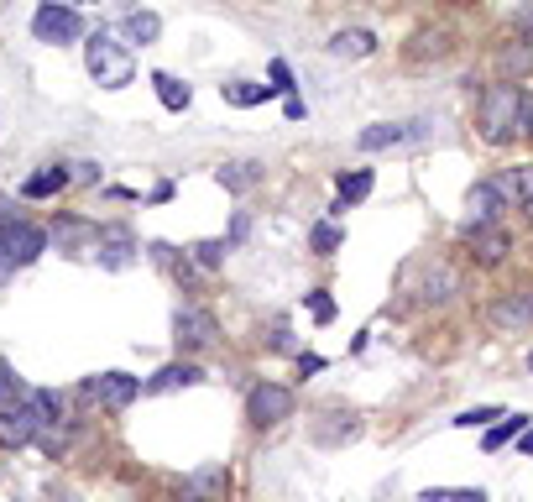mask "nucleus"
I'll return each instance as SVG.
<instances>
[{
  "label": "nucleus",
  "mask_w": 533,
  "mask_h": 502,
  "mask_svg": "<svg viewBox=\"0 0 533 502\" xmlns=\"http://www.w3.org/2000/svg\"><path fill=\"white\" fill-rule=\"evenodd\" d=\"M0 246H6L11 267H27V262H37L42 251H48V231L32 225V220H11V225H0Z\"/></svg>",
  "instance_id": "obj_4"
},
{
  "label": "nucleus",
  "mask_w": 533,
  "mask_h": 502,
  "mask_svg": "<svg viewBox=\"0 0 533 502\" xmlns=\"http://www.w3.org/2000/svg\"><path fill=\"white\" fill-rule=\"evenodd\" d=\"M215 314L210 309H178L173 314V340H178V351H210L215 346Z\"/></svg>",
  "instance_id": "obj_5"
},
{
  "label": "nucleus",
  "mask_w": 533,
  "mask_h": 502,
  "mask_svg": "<svg viewBox=\"0 0 533 502\" xmlns=\"http://www.w3.org/2000/svg\"><path fill=\"white\" fill-rule=\"evenodd\" d=\"M455 53V32L450 27H424L419 37L408 42V63H439Z\"/></svg>",
  "instance_id": "obj_12"
},
{
  "label": "nucleus",
  "mask_w": 533,
  "mask_h": 502,
  "mask_svg": "<svg viewBox=\"0 0 533 502\" xmlns=\"http://www.w3.org/2000/svg\"><path fill=\"white\" fill-rule=\"evenodd\" d=\"M476 126L492 147H507L513 136L523 131V89L518 84H492L481 95V110H476Z\"/></svg>",
  "instance_id": "obj_1"
},
{
  "label": "nucleus",
  "mask_w": 533,
  "mask_h": 502,
  "mask_svg": "<svg viewBox=\"0 0 533 502\" xmlns=\"http://www.w3.org/2000/svg\"><path fill=\"white\" fill-rule=\"evenodd\" d=\"M21 403L37 414V424H58V419H63V398L53 393V387H37V393H27Z\"/></svg>",
  "instance_id": "obj_22"
},
{
  "label": "nucleus",
  "mask_w": 533,
  "mask_h": 502,
  "mask_svg": "<svg viewBox=\"0 0 533 502\" xmlns=\"http://www.w3.org/2000/svg\"><path fill=\"white\" fill-rule=\"evenodd\" d=\"M262 178V168L257 163H230V168H220V184L230 189V194H246L251 184Z\"/></svg>",
  "instance_id": "obj_27"
},
{
  "label": "nucleus",
  "mask_w": 533,
  "mask_h": 502,
  "mask_svg": "<svg viewBox=\"0 0 533 502\" xmlns=\"http://www.w3.org/2000/svg\"><path fill=\"white\" fill-rule=\"evenodd\" d=\"M523 131L533 136V95H523Z\"/></svg>",
  "instance_id": "obj_37"
},
{
  "label": "nucleus",
  "mask_w": 533,
  "mask_h": 502,
  "mask_svg": "<svg viewBox=\"0 0 533 502\" xmlns=\"http://www.w3.org/2000/svg\"><path fill=\"white\" fill-rule=\"evenodd\" d=\"M492 419H502V408H492V403H486V408H466V414H460L455 424H460V429H486Z\"/></svg>",
  "instance_id": "obj_30"
},
{
  "label": "nucleus",
  "mask_w": 533,
  "mask_h": 502,
  "mask_svg": "<svg viewBox=\"0 0 533 502\" xmlns=\"http://www.w3.org/2000/svg\"><path fill=\"white\" fill-rule=\"evenodd\" d=\"M246 419L257 429H277L283 419H293V387L283 382H257L246 393Z\"/></svg>",
  "instance_id": "obj_3"
},
{
  "label": "nucleus",
  "mask_w": 533,
  "mask_h": 502,
  "mask_svg": "<svg viewBox=\"0 0 533 502\" xmlns=\"http://www.w3.org/2000/svg\"><path fill=\"white\" fill-rule=\"evenodd\" d=\"M309 309H314V319H319V325H330V319H335V304H330V299H324V293H319V288L309 293Z\"/></svg>",
  "instance_id": "obj_33"
},
{
  "label": "nucleus",
  "mask_w": 533,
  "mask_h": 502,
  "mask_svg": "<svg viewBox=\"0 0 533 502\" xmlns=\"http://www.w3.org/2000/svg\"><path fill=\"white\" fill-rule=\"evenodd\" d=\"M32 32H37V42H74V37H84V21L74 6H42L32 16Z\"/></svg>",
  "instance_id": "obj_8"
},
{
  "label": "nucleus",
  "mask_w": 533,
  "mask_h": 502,
  "mask_svg": "<svg viewBox=\"0 0 533 502\" xmlns=\"http://www.w3.org/2000/svg\"><path fill=\"white\" fill-rule=\"evenodd\" d=\"M131 257H136L131 231H126V225H105V231H100V262L105 267H126Z\"/></svg>",
  "instance_id": "obj_18"
},
{
  "label": "nucleus",
  "mask_w": 533,
  "mask_h": 502,
  "mask_svg": "<svg viewBox=\"0 0 533 502\" xmlns=\"http://www.w3.org/2000/svg\"><path fill=\"white\" fill-rule=\"evenodd\" d=\"M298 372H304V377H309V372H324V356H309V351H304V356H298Z\"/></svg>",
  "instance_id": "obj_36"
},
{
  "label": "nucleus",
  "mask_w": 533,
  "mask_h": 502,
  "mask_svg": "<svg viewBox=\"0 0 533 502\" xmlns=\"http://www.w3.org/2000/svg\"><path fill=\"white\" fill-rule=\"evenodd\" d=\"M372 184H377V178H372V168L340 173V210H345V204H356V199H366V194H372Z\"/></svg>",
  "instance_id": "obj_25"
},
{
  "label": "nucleus",
  "mask_w": 533,
  "mask_h": 502,
  "mask_svg": "<svg viewBox=\"0 0 533 502\" xmlns=\"http://www.w3.org/2000/svg\"><path fill=\"white\" fill-rule=\"evenodd\" d=\"M84 63H89V74H95L105 89H121V84H131V74H136L131 53L121 48V42H110L105 32H95V37L84 42Z\"/></svg>",
  "instance_id": "obj_2"
},
{
  "label": "nucleus",
  "mask_w": 533,
  "mask_h": 502,
  "mask_svg": "<svg viewBox=\"0 0 533 502\" xmlns=\"http://www.w3.org/2000/svg\"><path fill=\"white\" fill-rule=\"evenodd\" d=\"M466 210H471L466 225H497V210H507V204H502V194L492 189V178H486V184H476V189L466 194Z\"/></svg>",
  "instance_id": "obj_19"
},
{
  "label": "nucleus",
  "mask_w": 533,
  "mask_h": 502,
  "mask_svg": "<svg viewBox=\"0 0 533 502\" xmlns=\"http://www.w3.org/2000/svg\"><path fill=\"white\" fill-rule=\"evenodd\" d=\"M136 393H142V382L126 377V372H100V377L84 382V398H95L100 408H131Z\"/></svg>",
  "instance_id": "obj_7"
},
{
  "label": "nucleus",
  "mask_w": 533,
  "mask_h": 502,
  "mask_svg": "<svg viewBox=\"0 0 533 502\" xmlns=\"http://www.w3.org/2000/svg\"><path fill=\"white\" fill-rule=\"evenodd\" d=\"M309 246L319 251V257H330V251L340 246V231H335V225H330V220H319V225H314V231H309Z\"/></svg>",
  "instance_id": "obj_29"
},
{
  "label": "nucleus",
  "mask_w": 533,
  "mask_h": 502,
  "mask_svg": "<svg viewBox=\"0 0 533 502\" xmlns=\"http://www.w3.org/2000/svg\"><path fill=\"white\" fill-rule=\"evenodd\" d=\"M528 429H533V424H528V414H507L497 429H486V450H502L507 440H523Z\"/></svg>",
  "instance_id": "obj_24"
},
{
  "label": "nucleus",
  "mask_w": 533,
  "mask_h": 502,
  "mask_svg": "<svg viewBox=\"0 0 533 502\" xmlns=\"http://www.w3.org/2000/svg\"><path fill=\"white\" fill-rule=\"evenodd\" d=\"M492 189L502 194V204H528V199H533V163L497 173V178H492Z\"/></svg>",
  "instance_id": "obj_17"
},
{
  "label": "nucleus",
  "mask_w": 533,
  "mask_h": 502,
  "mask_svg": "<svg viewBox=\"0 0 533 502\" xmlns=\"http://www.w3.org/2000/svg\"><path fill=\"white\" fill-rule=\"evenodd\" d=\"M58 189H68V168H42V173H32L27 184H21V194H27V199H48Z\"/></svg>",
  "instance_id": "obj_21"
},
{
  "label": "nucleus",
  "mask_w": 533,
  "mask_h": 502,
  "mask_svg": "<svg viewBox=\"0 0 533 502\" xmlns=\"http://www.w3.org/2000/svg\"><path fill=\"white\" fill-rule=\"evenodd\" d=\"M37 414L27 403H11V408H0V445L6 450H21V445H32L37 440Z\"/></svg>",
  "instance_id": "obj_10"
},
{
  "label": "nucleus",
  "mask_w": 533,
  "mask_h": 502,
  "mask_svg": "<svg viewBox=\"0 0 533 502\" xmlns=\"http://www.w3.org/2000/svg\"><path fill=\"white\" fill-rule=\"evenodd\" d=\"M460 241L471 246V257H476L481 267H497L507 251H513V236H507L502 225H466V231H460Z\"/></svg>",
  "instance_id": "obj_9"
},
{
  "label": "nucleus",
  "mask_w": 533,
  "mask_h": 502,
  "mask_svg": "<svg viewBox=\"0 0 533 502\" xmlns=\"http://www.w3.org/2000/svg\"><path fill=\"white\" fill-rule=\"evenodd\" d=\"M272 89H277V95H288V89H293V74H288V63H272Z\"/></svg>",
  "instance_id": "obj_34"
},
{
  "label": "nucleus",
  "mask_w": 533,
  "mask_h": 502,
  "mask_svg": "<svg viewBox=\"0 0 533 502\" xmlns=\"http://www.w3.org/2000/svg\"><path fill=\"white\" fill-rule=\"evenodd\" d=\"M225 251H230L225 241H199V246H194V262H199V267H220Z\"/></svg>",
  "instance_id": "obj_31"
},
{
  "label": "nucleus",
  "mask_w": 533,
  "mask_h": 502,
  "mask_svg": "<svg viewBox=\"0 0 533 502\" xmlns=\"http://www.w3.org/2000/svg\"><path fill=\"white\" fill-rule=\"evenodd\" d=\"M377 53V37L366 32V27H345L330 37V58H345V63H361V58H372Z\"/></svg>",
  "instance_id": "obj_14"
},
{
  "label": "nucleus",
  "mask_w": 533,
  "mask_h": 502,
  "mask_svg": "<svg viewBox=\"0 0 533 502\" xmlns=\"http://www.w3.org/2000/svg\"><path fill=\"white\" fill-rule=\"evenodd\" d=\"M16 215H11V199H0V225H11Z\"/></svg>",
  "instance_id": "obj_39"
},
{
  "label": "nucleus",
  "mask_w": 533,
  "mask_h": 502,
  "mask_svg": "<svg viewBox=\"0 0 533 502\" xmlns=\"http://www.w3.org/2000/svg\"><path fill=\"white\" fill-rule=\"evenodd\" d=\"M523 215H528V220H533V199H528V204H523Z\"/></svg>",
  "instance_id": "obj_41"
},
{
  "label": "nucleus",
  "mask_w": 533,
  "mask_h": 502,
  "mask_svg": "<svg viewBox=\"0 0 533 502\" xmlns=\"http://www.w3.org/2000/svg\"><path fill=\"white\" fill-rule=\"evenodd\" d=\"M230 497V466H199L178 482V502H225Z\"/></svg>",
  "instance_id": "obj_6"
},
{
  "label": "nucleus",
  "mask_w": 533,
  "mask_h": 502,
  "mask_svg": "<svg viewBox=\"0 0 533 502\" xmlns=\"http://www.w3.org/2000/svg\"><path fill=\"white\" fill-rule=\"evenodd\" d=\"M497 74H502V79L533 74V32H518V42H507V48L497 53Z\"/></svg>",
  "instance_id": "obj_15"
},
{
  "label": "nucleus",
  "mask_w": 533,
  "mask_h": 502,
  "mask_svg": "<svg viewBox=\"0 0 533 502\" xmlns=\"http://www.w3.org/2000/svg\"><path fill=\"white\" fill-rule=\"evenodd\" d=\"M518 450H523V461H533V429H528V435L518 440Z\"/></svg>",
  "instance_id": "obj_38"
},
{
  "label": "nucleus",
  "mask_w": 533,
  "mask_h": 502,
  "mask_svg": "<svg viewBox=\"0 0 533 502\" xmlns=\"http://www.w3.org/2000/svg\"><path fill=\"white\" fill-rule=\"evenodd\" d=\"M0 278H11V257H6V246H0Z\"/></svg>",
  "instance_id": "obj_40"
},
{
  "label": "nucleus",
  "mask_w": 533,
  "mask_h": 502,
  "mask_svg": "<svg viewBox=\"0 0 533 502\" xmlns=\"http://www.w3.org/2000/svg\"><path fill=\"white\" fill-rule=\"evenodd\" d=\"M220 95H225V105H236V110H251V105L272 100L277 89H272V84H251V79H236V84H220Z\"/></svg>",
  "instance_id": "obj_20"
},
{
  "label": "nucleus",
  "mask_w": 533,
  "mask_h": 502,
  "mask_svg": "<svg viewBox=\"0 0 533 502\" xmlns=\"http://www.w3.org/2000/svg\"><path fill=\"white\" fill-rule=\"evenodd\" d=\"M450 288H455V272L450 267H434L429 278H424V304H445Z\"/></svg>",
  "instance_id": "obj_28"
},
{
  "label": "nucleus",
  "mask_w": 533,
  "mask_h": 502,
  "mask_svg": "<svg viewBox=\"0 0 533 502\" xmlns=\"http://www.w3.org/2000/svg\"><path fill=\"white\" fill-rule=\"evenodd\" d=\"M0 403H6V408L16 403V377H11L6 367H0Z\"/></svg>",
  "instance_id": "obj_35"
},
{
  "label": "nucleus",
  "mask_w": 533,
  "mask_h": 502,
  "mask_svg": "<svg viewBox=\"0 0 533 502\" xmlns=\"http://www.w3.org/2000/svg\"><path fill=\"white\" fill-rule=\"evenodd\" d=\"M492 325L502 335H523L533 325V293H507V299L492 304Z\"/></svg>",
  "instance_id": "obj_11"
},
{
  "label": "nucleus",
  "mask_w": 533,
  "mask_h": 502,
  "mask_svg": "<svg viewBox=\"0 0 533 502\" xmlns=\"http://www.w3.org/2000/svg\"><path fill=\"white\" fill-rule=\"evenodd\" d=\"M419 126H424V121H382V126H366V131L356 136V147H361V152L398 147V142H408V136H419Z\"/></svg>",
  "instance_id": "obj_13"
},
{
  "label": "nucleus",
  "mask_w": 533,
  "mask_h": 502,
  "mask_svg": "<svg viewBox=\"0 0 533 502\" xmlns=\"http://www.w3.org/2000/svg\"><path fill=\"white\" fill-rule=\"evenodd\" d=\"M126 37L147 48V42H157V37H162V21H157L152 11H131V16H126Z\"/></svg>",
  "instance_id": "obj_26"
},
{
  "label": "nucleus",
  "mask_w": 533,
  "mask_h": 502,
  "mask_svg": "<svg viewBox=\"0 0 533 502\" xmlns=\"http://www.w3.org/2000/svg\"><path fill=\"white\" fill-rule=\"evenodd\" d=\"M204 372L194 367V361H168L152 382H147V393H178V387H199Z\"/></svg>",
  "instance_id": "obj_16"
},
{
  "label": "nucleus",
  "mask_w": 533,
  "mask_h": 502,
  "mask_svg": "<svg viewBox=\"0 0 533 502\" xmlns=\"http://www.w3.org/2000/svg\"><path fill=\"white\" fill-rule=\"evenodd\" d=\"M152 89H157V100L168 105V110H189V84H178L173 74H152Z\"/></svg>",
  "instance_id": "obj_23"
},
{
  "label": "nucleus",
  "mask_w": 533,
  "mask_h": 502,
  "mask_svg": "<svg viewBox=\"0 0 533 502\" xmlns=\"http://www.w3.org/2000/svg\"><path fill=\"white\" fill-rule=\"evenodd\" d=\"M424 502H492L481 487H460V492H424Z\"/></svg>",
  "instance_id": "obj_32"
},
{
  "label": "nucleus",
  "mask_w": 533,
  "mask_h": 502,
  "mask_svg": "<svg viewBox=\"0 0 533 502\" xmlns=\"http://www.w3.org/2000/svg\"><path fill=\"white\" fill-rule=\"evenodd\" d=\"M528 372H533V356H528Z\"/></svg>",
  "instance_id": "obj_42"
}]
</instances>
